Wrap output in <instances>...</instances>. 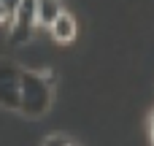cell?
Masks as SVG:
<instances>
[{
	"mask_svg": "<svg viewBox=\"0 0 154 146\" xmlns=\"http://www.w3.org/2000/svg\"><path fill=\"white\" fill-rule=\"evenodd\" d=\"M0 103L5 108H22V70L8 60H0Z\"/></svg>",
	"mask_w": 154,
	"mask_h": 146,
	"instance_id": "7a4b0ae2",
	"label": "cell"
},
{
	"mask_svg": "<svg viewBox=\"0 0 154 146\" xmlns=\"http://www.w3.org/2000/svg\"><path fill=\"white\" fill-rule=\"evenodd\" d=\"M3 5L8 8V16H16V11H19V5H22V0H3Z\"/></svg>",
	"mask_w": 154,
	"mask_h": 146,
	"instance_id": "52a82bcc",
	"label": "cell"
},
{
	"mask_svg": "<svg viewBox=\"0 0 154 146\" xmlns=\"http://www.w3.org/2000/svg\"><path fill=\"white\" fill-rule=\"evenodd\" d=\"M152 144H154V114H152Z\"/></svg>",
	"mask_w": 154,
	"mask_h": 146,
	"instance_id": "9c48e42d",
	"label": "cell"
},
{
	"mask_svg": "<svg viewBox=\"0 0 154 146\" xmlns=\"http://www.w3.org/2000/svg\"><path fill=\"white\" fill-rule=\"evenodd\" d=\"M32 27H38L35 19V0H22L16 16H14V27H11V41L14 43H24L32 33Z\"/></svg>",
	"mask_w": 154,
	"mask_h": 146,
	"instance_id": "3957f363",
	"label": "cell"
},
{
	"mask_svg": "<svg viewBox=\"0 0 154 146\" xmlns=\"http://www.w3.org/2000/svg\"><path fill=\"white\" fill-rule=\"evenodd\" d=\"M43 76L22 70V108L19 111H24L27 116H41L51 103V87L43 81Z\"/></svg>",
	"mask_w": 154,
	"mask_h": 146,
	"instance_id": "6da1fadb",
	"label": "cell"
},
{
	"mask_svg": "<svg viewBox=\"0 0 154 146\" xmlns=\"http://www.w3.org/2000/svg\"><path fill=\"white\" fill-rule=\"evenodd\" d=\"M11 16H8V8L3 5V0H0V22H8Z\"/></svg>",
	"mask_w": 154,
	"mask_h": 146,
	"instance_id": "ba28073f",
	"label": "cell"
},
{
	"mask_svg": "<svg viewBox=\"0 0 154 146\" xmlns=\"http://www.w3.org/2000/svg\"><path fill=\"white\" fill-rule=\"evenodd\" d=\"M62 14H65L62 0H35V19H38V27H51Z\"/></svg>",
	"mask_w": 154,
	"mask_h": 146,
	"instance_id": "277c9868",
	"label": "cell"
},
{
	"mask_svg": "<svg viewBox=\"0 0 154 146\" xmlns=\"http://www.w3.org/2000/svg\"><path fill=\"white\" fill-rule=\"evenodd\" d=\"M43 146H70V141L62 138V135H49V138L43 141Z\"/></svg>",
	"mask_w": 154,
	"mask_h": 146,
	"instance_id": "8992f818",
	"label": "cell"
},
{
	"mask_svg": "<svg viewBox=\"0 0 154 146\" xmlns=\"http://www.w3.org/2000/svg\"><path fill=\"white\" fill-rule=\"evenodd\" d=\"M51 35H54L60 43H70V41H73V35H76V19L65 11V14L51 24Z\"/></svg>",
	"mask_w": 154,
	"mask_h": 146,
	"instance_id": "5b68a950",
	"label": "cell"
},
{
	"mask_svg": "<svg viewBox=\"0 0 154 146\" xmlns=\"http://www.w3.org/2000/svg\"><path fill=\"white\" fill-rule=\"evenodd\" d=\"M70 146H76V144H70Z\"/></svg>",
	"mask_w": 154,
	"mask_h": 146,
	"instance_id": "30bf717a",
	"label": "cell"
}]
</instances>
